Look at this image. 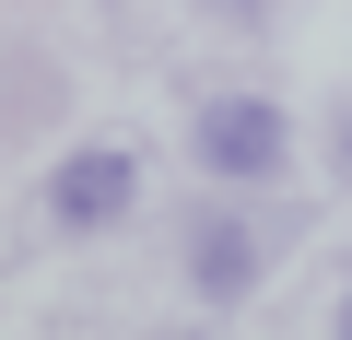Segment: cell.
<instances>
[{"mask_svg":"<svg viewBox=\"0 0 352 340\" xmlns=\"http://www.w3.org/2000/svg\"><path fill=\"white\" fill-rule=\"evenodd\" d=\"M200 270H212V293H235V282H247V235H223V223H212V247H200Z\"/></svg>","mask_w":352,"mask_h":340,"instance_id":"3","label":"cell"},{"mask_svg":"<svg viewBox=\"0 0 352 340\" xmlns=\"http://www.w3.org/2000/svg\"><path fill=\"white\" fill-rule=\"evenodd\" d=\"M340 340H352V305H340Z\"/></svg>","mask_w":352,"mask_h":340,"instance_id":"4","label":"cell"},{"mask_svg":"<svg viewBox=\"0 0 352 340\" xmlns=\"http://www.w3.org/2000/svg\"><path fill=\"white\" fill-rule=\"evenodd\" d=\"M200 164H212V177H270V164H282V106H258V94L200 106Z\"/></svg>","mask_w":352,"mask_h":340,"instance_id":"1","label":"cell"},{"mask_svg":"<svg viewBox=\"0 0 352 340\" xmlns=\"http://www.w3.org/2000/svg\"><path fill=\"white\" fill-rule=\"evenodd\" d=\"M129 200H141V164H129V152H71V164H59V188H47L59 223H118Z\"/></svg>","mask_w":352,"mask_h":340,"instance_id":"2","label":"cell"}]
</instances>
